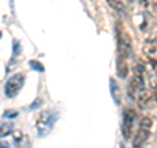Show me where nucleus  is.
Listing matches in <instances>:
<instances>
[{"instance_id":"obj_12","label":"nucleus","mask_w":157,"mask_h":148,"mask_svg":"<svg viewBox=\"0 0 157 148\" xmlns=\"http://www.w3.org/2000/svg\"><path fill=\"white\" fill-rule=\"evenodd\" d=\"M13 132V125L12 123H3L0 125V138L8 136L9 134Z\"/></svg>"},{"instance_id":"obj_1","label":"nucleus","mask_w":157,"mask_h":148,"mask_svg":"<svg viewBox=\"0 0 157 148\" xmlns=\"http://www.w3.org/2000/svg\"><path fill=\"white\" fill-rule=\"evenodd\" d=\"M58 119V113L54 110H43L36 121V129L39 136H46L52 130Z\"/></svg>"},{"instance_id":"obj_10","label":"nucleus","mask_w":157,"mask_h":148,"mask_svg":"<svg viewBox=\"0 0 157 148\" xmlns=\"http://www.w3.org/2000/svg\"><path fill=\"white\" fill-rule=\"evenodd\" d=\"M152 98V93L149 91H140L139 92V97H137V102H139V106L140 107H145L148 105V102L151 101Z\"/></svg>"},{"instance_id":"obj_6","label":"nucleus","mask_w":157,"mask_h":148,"mask_svg":"<svg viewBox=\"0 0 157 148\" xmlns=\"http://www.w3.org/2000/svg\"><path fill=\"white\" fill-rule=\"evenodd\" d=\"M144 89V79L143 75H137L135 73L132 80L130 83V97H134V92H140Z\"/></svg>"},{"instance_id":"obj_20","label":"nucleus","mask_w":157,"mask_h":148,"mask_svg":"<svg viewBox=\"0 0 157 148\" xmlns=\"http://www.w3.org/2000/svg\"><path fill=\"white\" fill-rule=\"evenodd\" d=\"M152 63H153V67H155V70L157 71V60H153Z\"/></svg>"},{"instance_id":"obj_4","label":"nucleus","mask_w":157,"mask_h":148,"mask_svg":"<svg viewBox=\"0 0 157 148\" xmlns=\"http://www.w3.org/2000/svg\"><path fill=\"white\" fill-rule=\"evenodd\" d=\"M136 113L135 110H132L131 107H127L123 111V123H122V134L126 140L130 139L131 136V131H132V126H134V121H135Z\"/></svg>"},{"instance_id":"obj_24","label":"nucleus","mask_w":157,"mask_h":148,"mask_svg":"<svg viewBox=\"0 0 157 148\" xmlns=\"http://www.w3.org/2000/svg\"><path fill=\"white\" fill-rule=\"evenodd\" d=\"M143 2H148V0H143Z\"/></svg>"},{"instance_id":"obj_9","label":"nucleus","mask_w":157,"mask_h":148,"mask_svg":"<svg viewBox=\"0 0 157 148\" xmlns=\"http://www.w3.org/2000/svg\"><path fill=\"white\" fill-rule=\"evenodd\" d=\"M117 73L121 79H126L128 75V66L126 63V59L119 58L118 59V64H117Z\"/></svg>"},{"instance_id":"obj_8","label":"nucleus","mask_w":157,"mask_h":148,"mask_svg":"<svg viewBox=\"0 0 157 148\" xmlns=\"http://www.w3.org/2000/svg\"><path fill=\"white\" fill-rule=\"evenodd\" d=\"M110 95L113 97V100L117 105L121 103V88L118 85V83L115 81V79H110Z\"/></svg>"},{"instance_id":"obj_16","label":"nucleus","mask_w":157,"mask_h":148,"mask_svg":"<svg viewBox=\"0 0 157 148\" xmlns=\"http://www.w3.org/2000/svg\"><path fill=\"white\" fill-rule=\"evenodd\" d=\"M21 53V45H20L18 41H13V55L17 56Z\"/></svg>"},{"instance_id":"obj_3","label":"nucleus","mask_w":157,"mask_h":148,"mask_svg":"<svg viewBox=\"0 0 157 148\" xmlns=\"http://www.w3.org/2000/svg\"><path fill=\"white\" fill-rule=\"evenodd\" d=\"M24 81H25V77H24L22 73H16L12 77L8 79V81L6 83V88H4V93L6 96L12 98L20 92V89L24 85Z\"/></svg>"},{"instance_id":"obj_11","label":"nucleus","mask_w":157,"mask_h":148,"mask_svg":"<svg viewBox=\"0 0 157 148\" xmlns=\"http://www.w3.org/2000/svg\"><path fill=\"white\" fill-rule=\"evenodd\" d=\"M106 2L118 13H126V7H124V4L122 3V0H106Z\"/></svg>"},{"instance_id":"obj_21","label":"nucleus","mask_w":157,"mask_h":148,"mask_svg":"<svg viewBox=\"0 0 157 148\" xmlns=\"http://www.w3.org/2000/svg\"><path fill=\"white\" fill-rule=\"evenodd\" d=\"M153 8H155V9H156V11H157V0H156V2L153 3Z\"/></svg>"},{"instance_id":"obj_18","label":"nucleus","mask_w":157,"mask_h":148,"mask_svg":"<svg viewBox=\"0 0 157 148\" xmlns=\"http://www.w3.org/2000/svg\"><path fill=\"white\" fill-rule=\"evenodd\" d=\"M41 103H42V100H41V98H38L37 101H34V102H33V105L30 106V109H36V107L41 106Z\"/></svg>"},{"instance_id":"obj_22","label":"nucleus","mask_w":157,"mask_h":148,"mask_svg":"<svg viewBox=\"0 0 157 148\" xmlns=\"http://www.w3.org/2000/svg\"><path fill=\"white\" fill-rule=\"evenodd\" d=\"M156 100H157V93H156Z\"/></svg>"},{"instance_id":"obj_14","label":"nucleus","mask_w":157,"mask_h":148,"mask_svg":"<svg viewBox=\"0 0 157 148\" xmlns=\"http://www.w3.org/2000/svg\"><path fill=\"white\" fill-rule=\"evenodd\" d=\"M29 64H30V67L33 68L34 71H37V72H45V67H43V64L41 62H38V60H30L29 62Z\"/></svg>"},{"instance_id":"obj_7","label":"nucleus","mask_w":157,"mask_h":148,"mask_svg":"<svg viewBox=\"0 0 157 148\" xmlns=\"http://www.w3.org/2000/svg\"><path fill=\"white\" fill-rule=\"evenodd\" d=\"M148 136H149V130H145V129L139 127L136 135L134 136V139H132V146H134V148H140L147 142Z\"/></svg>"},{"instance_id":"obj_2","label":"nucleus","mask_w":157,"mask_h":148,"mask_svg":"<svg viewBox=\"0 0 157 148\" xmlns=\"http://www.w3.org/2000/svg\"><path fill=\"white\" fill-rule=\"evenodd\" d=\"M115 30H117V37H118V53H119V58L127 59L130 56L131 50H132L131 36L121 22H117Z\"/></svg>"},{"instance_id":"obj_15","label":"nucleus","mask_w":157,"mask_h":148,"mask_svg":"<svg viewBox=\"0 0 157 148\" xmlns=\"http://www.w3.org/2000/svg\"><path fill=\"white\" fill-rule=\"evenodd\" d=\"M144 51L147 54H155L156 53V43L152 45V42H147L144 46Z\"/></svg>"},{"instance_id":"obj_17","label":"nucleus","mask_w":157,"mask_h":148,"mask_svg":"<svg viewBox=\"0 0 157 148\" xmlns=\"http://www.w3.org/2000/svg\"><path fill=\"white\" fill-rule=\"evenodd\" d=\"M17 115H18V113L16 110H6L4 111V117H7V118H14Z\"/></svg>"},{"instance_id":"obj_13","label":"nucleus","mask_w":157,"mask_h":148,"mask_svg":"<svg viewBox=\"0 0 157 148\" xmlns=\"http://www.w3.org/2000/svg\"><path fill=\"white\" fill-rule=\"evenodd\" d=\"M152 125H153V122H152L151 118H148V117L141 118V121H140V127H141V129H145V130H149L151 131Z\"/></svg>"},{"instance_id":"obj_23","label":"nucleus","mask_w":157,"mask_h":148,"mask_svg":"<svg viewBox=\"0 0 157 148\" xmlns=\"http://www.w3.org/2000/svg\"><path fill=\"white\" fill-rule=\"evenodd\" d=\"M0 38H2V33H0Z\"/></svg>"},{"instance_id":"obj_5","label":"nucleus","mask_w":157,"mask_h":148,"mask_svg":"<svg viewBox=\"0 0 157 148\" xmlns=\"http://www.w3.org/2000/svg\"><path fill=\"white\" fill-rule=\"evenodd\" d=\"M12 134H13V143L16 148H30L32 143L26 134H24L21 130H16Z\"/></svg>"},{"instance_id":"obj_19","label":"nucleus","mask_w":157,"mask_h":148,"mask_svg":"<svg viewBox=\"0 0 157 148\" xmlns=\"http://www.w3.org/2000/svg\"><path fill=\"white\" fill-rule=\"evenodd\" d=\"M0 148H11V147H9L7 142H3V143H0Z\"/></svg>"}]
</instances>
